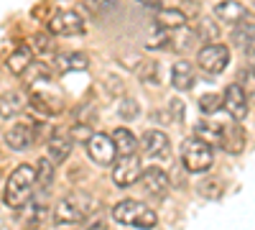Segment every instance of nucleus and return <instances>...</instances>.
Listing matches in <instances>:
<instances>
[{
    "mask_svg": "<svg viewBox=\"0 0 255 230\" xmlns=\"http://www.w3.org/2000/svg\"><path fill=\"white\" fill-rule=\"evenodd\" d=\"M113 164H115V161H113ZM140 172H143L140 156H135V154H123V156L118 159V164H115V169H113V182L125 190V187L138 184Z\"/></svg>",
    "mask_w": 255,
    "mask_h": 230,
    "instance_id": "9",
    "label": "nucleus"
},
{
    "mask_svg": "<svg viewBox=\"0 0 255 230\" xmlns=\"http://www.w3.org/2000/svg\"><path fill=\"white\" fill-rule=\"evenodd\" d=\"M168 110H171V115H174L176 123H181L184 115H186V108H184V102H181V100H171V102H168Z\"/></svg>",
    "mask_w": 255,
    "mask_h": 230,
    "instance_id": "36",
    "label": "nucleus"
},
{
    "mask_svg": "<svg viewBox=\"0 0 255 230\" xmlns=\"http://www.w3.org/2000/svg\"><path fill=\"white\" fill-rule=\"evenodd\" d=\"M46 79H49V74H46V77H38L36 82H31L33 90H31V95H28V105H31L38 115L51 118V115H59V113H61L64 100H61V95H56V92H51V90L44 87Z\"/></svg>",
    "mask_w": 255,
    "mask_h": 230,
    "instance_id": "5",
    "label": "nucleus"
},
{
    "mask_svg": "<svg viewBox=\"0 0 255 230\" xmlns=\"http://www.w3.org/2000/svg\"><path fill=\"white\" fill-rule=\"evenodd\" d=\"M199 195L204 200H220L225 195V182L217 179V177H207L199 182Z\"/></svg>",
    "mask_w": 255,
    "mask_h": 230,
    "instance_id": "26",
    "label": "nucleus"
},
{
    "mask_svg": "<svg viewBox=\"0 0 255 230\" xmlns=\"http://www.w3.org/2000/svg\"><path fill=\"white\" fill-rule=\"evenodd\" d=\"M194 82H197V74H194V67L189 64L186 59H179L176 64H174V69H171V85L176 87V90H191L194 87Z\"/></svg>",
    "mask_w": 255,
    "mask_h": 230,
    "instance_id": "18",
    "label": "nucleus"
},
{
    "mask_svg": "<svg viewBox=\"0 0 255 230\" xmlns=\"http://www.w3.org/2000/svg\"><path fill=\"white\" fill-rule=\"evenodd\" d=\"M49 33L56 38H72L84 33V18L74 10H59L49 20Z\"/></svg>",
    "mask_w": 255,
    "mask_h": 230,
    "instance_id": "6",
    "label": "nucleus"
},
{
    "mask_svg": "<svg viewBox=\"0 0 255 230\" xmlns=\"http://www.w3.org/2000/svg\"><path fill=\"white\" fill-rule=\"evenodd\" d=\"M138 149H143V154L151 159H166L171 151V141L163 131H145L143 138L138 141Z\"/></svg>",
    "mask_w": 255,
    "mask_h": 230,
    "instance_id": "13",
    "label": "nucleus"
},
{
    "mask_svg": "<svg viewBox=\"0 0 255 230\" xmlns=\"http://www.w3.org/2000/svg\"><path fill=\"white\" fill-rule=\"evenodd\" d=\"M118 115H120L123 120H135V118L140 115L138 100H133V97H123V100L118 102Z\"/></svg>",
    "mask_w": 255,
    "mask_h": 230,
    "instance_id": "29",
    "label": "nucleus"
},
{
    "mask_svg": "<svg viewBox=\"0 0 255 230\" xmlns=\"http://www.w3.org/2000/svg\"><path fill=\"white\" fill-rule=\"evenodd\" d=\"M118 3H120V0H87V8L100 15V13H108V10L118 8Z\"/></svg>",
    "mask_w": 255,
    "mask_h": 230,
    "instance_id": "34",
    "label": "nucleus"
},
{
    "mask_svg": "<svg viewBox=\"0 0 255 230\" xmlns=\"http://www.w3.org/2000/svg\"><path fill=\"white\" fill-rule=\"evenodd\" d=\"M100 210V202L87 192H72L61 197L54 207V223L56 225H82L90 223V218Z\"/></svg>",
    "mask_w": 255,
    "mask_h": 230,
    "instance_id": "1",
    "label": "nucleus"
},
{
    "mask_svg": "<svg viewBox=\"0 0 255 230\" xmlns=\"http://www.w3.org/2000/svg\"><path fill=\"white\" fill-rule=\"evenodd\" d=\"M31 61H33V51H31V46H20V49H15L10 56H8V69L13 72V74H26L28 72V67H31Z\"/></svg>",
    "mask_w": 255,
    "mask_h": 230,
    "instance_id": "20",
    "label": "nucleus"
},
{
    "mask_svg": "<svg viewBox=\"0 0 255 230\" xmlns=\"http://www.w3.org/2000/svg\"><path fill=\"white\" fill-rule=\"evenodd\" d=\"M113 220L120 225H130V228H156L158 225V215L156 210H151L148 205L138 202V200H123L113 207Z\"/></svg>",
    "mask_w": 255,
    "mask_h": 230,
    "instance_id": "3",
    "label": "nucleus"
},
{
    "mask_svg": "<svg viewBox=\"0 0 255 230\" xmlns=\"http://www.w3.org/2000/svg\"><path fill=\"white\" fill-rule=\"evenodd\" d=\"M20 210H23V220L28 223V225H36V223H41L46 218V207L41 205V202H26L23 207H20Z\"/></svg>",
    "mask_w": 255,
    "mask_h": 230,
    "instance_id": "28",
    "label": "nucleus"
},
{
    "mask_svg": "<svg viewBox=\"0 0 255 230\" xmlns=\"http://www.w3.org/2000/svg\"><path fill=\"white\" fill-rule=\"evenodd\" d=\"M31 51H36L38 56H49V54H54V44H51V38H49V36H44V33L33 36V38H31Z\"/></svg>",
    "mask_w": 255,
    "mask_h": 230,
    "instance_id": "32",
    "label": "nucleus"
},
{
    "mask_svg": "<svg viewBox=\"0 0 255 230\" xmlns=\"http://www.w3.org/2000/svg\"><path fill=\"white\" fill-rule=\"evenodd\" d=\"M54 177H56V166L54 161L46 156V159H41L38 166H36V187H41L44 192L51 190V184H54Z\"/></svg>",
    "mask_w": 255,
    "mask_h": 230,
    "instance_id": "24",
    "label": "nucleus"
},
{
    "mask_svg": "<svg viewBox=\"0 0 255 230\" xmlns=\"http://www.w3.org/2000/svg\"><path fill=\"white\" fill-rule=\"evenodd\" d=\"M245 141H248V136L240 125H230V128L222 131V149H227L230 154H240Z\"/></svg>",
    "mask_w": 255,
    "mask_h": 230,
    "instance_id": "21",
    "label": "nucleus"
},
{
    "mask_svg": "<svg viewBox=\"0 0 255 230\" xmlns=\"http://www.w3.org/2000/svg\"><path fill=\"white\" fill-rule=\"evenodd\" d=\"M197 64L207 74H222L230 64V49L225 44H207L197 54Z\"/></svg>",
    "mask_w": 255,
    "mask_h": 230,
    "instance_id": "7",
    "label": "nucleus"
},
{
    "mask_svg": "<svg viewBox=\"0 0 255 230\" xmlns=\"http://www.w3.org/2000/svg\"><path fill=\"white\" fill-rule=\"evenodd\" d=\"M138 182L143 184V190L156 200H163L168 195V190H171V179H168V174L163 169H158V166H148L145 172H140Z\"/></svg>",
    "mask_w": 255,
    "mask_h": 230,
    "instance_id": "11",
    "label": "nucleus"
},
{
    "mask_svg": "<svg viewBox=\"0 0 255 230\" xmlns=\"http://www.w3.org/2000/svg\"><path fill=\"white\" fill-rule=\"evenodd\" d=\"M222 125H217V123H207V120H202V123H197L194 125V136H199L202 141H207L209 146H222Z\"/></svg>",
    "mask_w": 255,
    "mask_h": 230,
    "instance_id": "23",
    "label": "nucleus"
},
{
    "mask_svg": "<svg viewBox=\"0 0 255 230\" xmlns=\"http://www.w3.org/2000/svg\"><path fill=\"white\" fill-rule=\"evenodd\" d=\"M232 44L240 46L243 51H253V18L248 15L245 20L235 23V31H232Z\"/></svg>",
    "mask_w": 255,
    "mask_h": 230,
    "instance_id": "19",
    "label": "nucleus"
},
{
    "mask_svg": "<svg viewBox=\"0 0 255 230\" xmlns=\"http://www.w3.org/2000/svg\"><path fill=\"white\" fill-rule=\"evenodd\" d=\"M84 146H87L90 159L95 164H100V166H110L115 161V156H118L115 143H113V138L108 133H92L87 141H84Z\"/></svg>",
    "mask_w": 255,
    "mask_h": 230,
    "instance_id": "10",
    "label": "nucleus"
},
{
    "mask_svg": "<svg viewBox=\"0 0 255 230\" xmlns=\"http://www.w3.org/2000/svg\"><path fill=\"white\" fill-rule=\"evenodd\" d=\"M145 46L148 49H166L168 46V31L166 28H161V26H156L151 33H148V41H145Z\"/></svg>",
    "mask_w": 255,
    "mask_h": 230,
    "instance_id": "31",
    "label": "nucleus"
},
{
    "mask_svg": "<svg viewBox=\"0 0 255 230\" xmlns=\"http://www.w3.org/2000/svg\"><path fill=\"white\" fill-rule=\"evenodd\" d=\"M156 26L166 28V31H171V28H179V26H186V15L181 10H171V8H166L156 15Z\"/></svg>",
    "mask_w": 255,
    "mask_h": 230,
    "instance_id": "25",
    "label": "nucleus"
},
{
    "mask_svg": "<svg viewBox=\"0 0 255 230\" xmlns=\"http://www.w3.org/2000/svg\"><path fill=\"white\" fill-rule=\"evenodd\" d=\"M212 161H215V154H212V146L207 141H202L199 136L184 138L181 143V166L191 174H204L212 169Z\"/></svg>",
    "mask_w": 255,
    "mask_h": 230,
    "instance_id": "4",
    "label": "nucleus"
},
{
    "mask_svg": "<svg viewBox=\"0 0 255 230\" xmlns=\"http://www.w3.org/2000/svg\"><path fill=\"white\" fill-rule=\"evenodd\" d=\"M250 97H248V92L240 87V85H230L227 90H225V97H222V105H225V110L230 113V118L232 120H245L248 118V113H250Z\"/></svg>",
    "mask_w": 255,
    "mask_h": 230,
    "instance_id": "12",
    "label": "nucleus"
},
{
    "mask_svg": "<svg viewBox=\"0 0 255 230\" xmlns=\"http://www.w3.org/2000/svg\"><path fill=\"white\" fill-rule=\"evenodd\" d=\"M194 33H197V41H204V44H212V41H217V38H220V26L215 23V20L204 18V20H199V23H197Z\"/></svg>",
    "mask_w": 255,
    "mask_h": 230,
    "instance_id": "27",
    "label": "nucleus"
},
{
    "mask_svg": "<svg viewBox=\"0 0 255 230\" xmlns=\"http://www.w3.org/2000/svg\"><path fill=\"white\" fill-rule=\"evenodd\" d=\"M215 15L222 20V23L235 26V23H240V20H245L250 13L245 10L243 3H238V0H222V3L215 5Z\"/></svg>",
    "mask_w": 255,
    "mask_h": 230,
    "instance_id": "14",
    "label": "nucleus"
},
{
    "mask_svg": "<svg viewBox=\"0 0 255 230\" xmlns=\"http://www.w3.org/2000/svg\"><path fill=\"white\" fill-rule=\"evenodd\" d=\"M69 138H72V143H84V141H87L90 136H92V125L90 123H77L74 125V128H72V133H67Z\"/></svg>",
    "mask_w": 255,
    "mask_h": 230,
    "instance_id": "33",
    "label": "nucleus"
},
{
    "mask_svg": "<svg viewBox=\"0 0 255 230\" xmlns=\"http://www.w3.org/2000/svg\"><path fill=\"white\" fill-rule=\"evenodd\" d=\"M199 110L202 115H215L222 110V97L215 95V92H209V95H202L199 97Z\"/></svg>",
    "mask_w": 255,
    "mask_h": 230,
    "instance_id": "30",
    "label": "nucleus"
},
{
    "mask_svg": "<svg viewBox=\"0 0 255 230\" xmlns=\"http://www.w3.org/2000/svg\"><path fill=\"white\" fill-rule=\"evenodd\" d=\"M38 125L31 123V120H18L13 123L10 128L5 131V143L10 146L13 151H26L31 149V146L38 141Z\"/></svg>",
    "mask_w": 255,
    "mask_h": 230,
    "instance_id": "8",
    "label": "nucleus"
},
{
    "mask_svg": "<svg viewBox=\"0 0 255 230\" xmlns=\"http://www.w3.org/2000/svg\"><path fill=\"white\" fill-rule=\"evenodd\" d=\"M28 95L23 92H3L0 95V118H15L26 110Z\"/></svg>",
    "mask_w": 255,
    "mask_h": 230,
    "instance_id": "16",
    "label": "nucleus"
},
{
    "mask_svg": "<svg viewBox=\"0 0 255 230\" xmlns=\"http://www.w3.org/2000/svg\"><path fill=\"white\" fill-rule=\"evenodd\" d=\"M108 82H110V87H108L110 95H120V92H123V85H120L118 77H108Z\"/></svg>",
    "mask_w": 255,
    "mask_h": 230,
    "instance_id": "37",
    "label": "nucleus"
},
{
    "mask_svg": "<svg viewBox=\"0 0 255 230\" xmlns=\"http://www.w3.org/2000/svg\"><path fill=\"white\" fill-rule=\"evenodd\" d=\"M33 192H36V166L33 164H20L5 182L3 200H5L8 207H13V210H20V207L33 197Z\"/></svg>",
    "mask_w": 255,
    "mask_h": 230,
    "instance_id": "2",
    "label": "nucleus"
},
{
    "mask_svg": "<svg viewBox=\"0 0 255 230\" xmlns=\"http://www.w3.org/2000/svg\"><path fill=\"white\" fill-rule=\"evenodd\" d=\"M113 143H115V151L123 156V154H135L138 151V138L128 131V128H115V133L110 136Z\"/></svg>",
    "mask_w": 255,
    "mask_h": 230,
    "instance_id": "22",
    "label": "nucleus"
},
{
    "mask_svg": "<svg viewBox=\"0 0 255 230\" xmlns=\"http://www.w3.org/2000/svg\"><path fill=\"white\" fill-rule=\"evenodd\" d=\"M72 138L67 133H54L49 141H46V151H49V159L54 164H61V161H67L69 154H72Z\"/></svg>",
    "mask_w": 255,
    "mask_h": 230,
    "instance_id": "17",
    "label": "nucleus"
},
{
    "mask_svg": "<svg viewBox=\"0 0 255 230\" xmlns=\"http://www.w3.org/2000/svg\"><path fill=\"white\" fill-rule=\"evenodd\" d=\"M54 67L59 74H69V72H84L90 67V59L82 51H69V54H56L54 56Z\"/></svg>",
    "mask_w": 255,
    "mask_h": 230,
    "instance_id": "15",
    "label": "nucleus"
},
{
    "mask_svg": "<svg viewBox=\"0 0 255 230\" xmlns=\"http://www.w3.org/2000/svg\"><path fill=\"white\" fill-rule=\"evenodd\" d=\"M158 64L156 61H143V69H140V79L143 82H151V85H158Z\"/></svg>",
    "mask_w": 255,
    "mask_h": 230,
    "instance_id": "35",
    "label": "nucleus"
}]
</instances>
